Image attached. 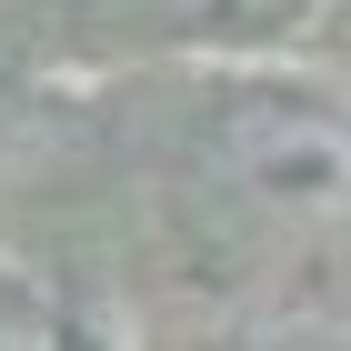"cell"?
Returning <instances> with one entry per match:
<instances>
[{"label": "cell", "instance_id": "6da1fadb", "mask_svg": "<svg viewBox=\"0 0 351 351\" xmlns=\"http://www.w3.org/2000/svg\"><path fill=\"white\" fill-rule=\"evenodd\" d=\"M141 10H211V0H141Z\"/></svg>", "mask_w": 351, "mask_h": 351}]
</instances>
